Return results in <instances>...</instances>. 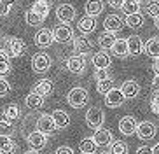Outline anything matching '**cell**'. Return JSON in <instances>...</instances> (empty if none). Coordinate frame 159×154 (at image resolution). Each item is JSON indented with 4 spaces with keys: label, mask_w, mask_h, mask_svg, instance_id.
<instances>
[{
    "label": "cell",
    "mask_w": 159,
    "mask_h": 154,
    "mask_svg": "<svg viewBox=\"0 0 159 154\" xmlns=\"http://www.w3.org/2000/svg\"><path fill=\"white\" fill-rule=\"evenodd\" d=\"M2 49L5 51V54L9 58H18V56H21L26 51V44H25L23 39H19V37H7Z\"/></svg>",
    "instance_id": "6da1fadb"
},
{
    "label": "cell",
    "mask_w": 159,
    "mask_h": 154,
    "mask_svg": "<svg viewBox=\"0 0 159 154\" xmlns=\"http://www.w3.org/2000/svg\"><path fill=\"white\" fill-rule=\"evenodd\" d=\"M66 102H68V105L74 109H80L84 107L86 103L89 102V93L88 89L84 88H72L70 91H68V95H66Z\"/></svg>",
    "instance_id": "7a4b0ae2"
},
{
    "label": "cell",
    "mask_w": 159,
    "mask_h": 154,
    "mask_svg": "<svg viewBox=\"0 0 159 154\" xmlns=\"http://www.w3.org/2000/svg\"><path fill=\"white\" fill-rule=\"evenodd\" d=\"M32 68L37 74H46L51 68V58L46 53H35L32 56Z\"/></svg>",
    "instance_id": "3957f363"
},
{
    "label": "cell",
    "mask_w": 159,
    "mask_h": 154,
    "mask_svg": "<svg viewBox=\"0 0 159 154\" xmlns=\"http://www.w3.org/2000/svg\"><path fill=\"white\" fill-rule=\"evenodd\" d=\"M103 121H105V114H103V110L100 107H91L86 112V124L89 128L96 130V128H100L103 124Z\"/></svg>",
    "instance_id": "277c9868"
},
{
    "label": "cell",
    "mask_w": 159,
    "mask_h": 154,
    "mask_svg": "<svg viewBox=\"0 0 159 154\" xmlns=\"http://www.w3.org/2000/svg\"><path fill=\"white\" fill-rule=\"evenodd\" d=\"M52 37H54L56 42L65 44V42H68V40L74 39V30H72V26L68 23H61L52 30Z\"/></svg>",
    "instance_id": "5b68a950"
},
{
    "label": "cell",
    "mask_w": 159,
    "mask_h": 154,
    "mask_svg": "<svg viewBox=\"0 0 159 154\" xmlns=\"http://www.w3.org/2000/svg\"><path fill=\"white\" fill-rule=\"evenodd\" d=\"M86 65H88L86 63V56H82V54H74L66 60V68H68V72H72L75 75L82 74L86 70Z\"/></svg>",
    "instance_id": "8992f818"
},
{
    "label": "cell",
    "mask_w": 159,
    "mask_h": 154,
    "mask_svg": "<svg viewBox=\"0 0 159 154\" xmlns=\"http://www.w3.org/2000/svg\"><path fill=\"white\" fill-rule=\"evenodd\" d=\"M124 95H122L121 89H117V88H112L108 93H105V105L110 109H117V107H121L122 103H124Z\"/></svg>",
    "instance_id": "52a82bcc"
},
{
    "label": "cell",
    "mask_w": 159,
    "mask_h": 154,
    "mask_svg": "<svg viewBox=\"0 0 159 154\" xmlns=\"http://www.w3.org/2000/svg\"><path fill=\"white\" fill-rule=\"evenodd\" d=\"M33 42H35V46L37 47H49L54 42V37H52V32L51 30H47V28H40L35 35H33Z\"/></svg>",
    "instance_id": "ba28073f"
},
{
    "label": "cell",
    "mask_w": 159,
    "mask_h": 154,
    "mask_svg": "<svg viewBox=\"0 0 159 154\" xmlns=\"http://www.w3.org/2000/svg\"><path fill=\"white\" fill-rule=\"evenodd\" d=\"M56 18L61 23H70L75 19V9L72 4H60L56 7Z\"/></svg>",
    "instance_id": "9c48e42d"
},
{
    "label": "cell",
    "mask_w": 159,
    "mask_h": 154,
    "mask_svg": "<svg viewBox=\"0 0 159 154\" xmlns=\"http://www.w3.org/2000/svg\"><path fill=\"white\" fill-rule=\"evenodd\" d=\"M135 133H136V137L142 138V140H152L156 137V124H152L150 121L138 123Z\"/></svg>",
    "instance_id": "30bf717a"
},
{
    "label": "cell",
    "mask_w": 159,
    "mask_h": 154,
    "mask_svg": "<svg viewBox=\"0 0 159 154\" xmlns=\"http://www.w3.org/2000/svg\"><path fill=\"white\" fill-rule=\"evenodd\" d=\"M93 140L98 147H107V145L112 144V131L100 126V128H96V131H94Z\"/></svg>",
    "instance_id": "8fae6325"
},
{
    "label": "cell",
    "mask_w": 159,
    "mask_h": 154,
    "mask_svg": "<svg viewBox=\"0 0 159 154\" xmlns=\"http://www.w3.org/2000/svg\"><path fill=\"white\" fill-rule=\"evenodd\" d=\"M136 126H138V121H136L133 116H124L121 117V121H119V131H121L122 135H135L136 131Z\"/></svg>",
    "instance_id": "7c38bea8"
},
{
    "label": "cell",
    "mask_w": 159,
    "mask_h": 154,
    "mask_svg": "<svg viewBox=\"0 0 159 154\" xmlns=\"http://www.w3.org/2000/svg\"><path fill=\"white\" fill-rule=\"evenodd\" d=\"M37 130L44 135H51L52 131L56 130V124H54V121H52V117L49 114H42L37 121Z\"/></svg>",
    "instance_id": "4fadbf2b"
},
{
    "label": "cell",
    "mask_w": 159,
    "mask_h": 154,
    "mask_svg": "<svg viewBox=\"0 0 159 154\" xmlns=\"http://www.w3.org/2000/svg\"><path fill=\"white\" fill-rule=\"evenodd\" d=\"M121 91H122V95H124L126 100L136 98V96H138V93H140V84L136 82V81H133V79L124 81L122 86H121Z\"/></svg>",
    "instance_id": "5bb4252c"
},
{
    "label": "cell",
    "mask_w": 159,
    "mask_h": 154,
    "mask_svg": "<svg viewBox=\"0 0 159 154\" xmlns=\"http://www.w3.org/2000/svg\"><path fill=\"white\" fill-rule=\"evenodd\" d=\"M93 65L94 68H105L108 70V67L112 65V58H110V54H108L107 51H98L93 54Z\"/></svg>",
    "instance_id": "9a60e30c"
},
{
    "label": "cell",
    "mask_w": 159,
    "mask_h": 154,
    "mask_svg": "<svg viewBox=\"0 0 159 154\" xmlns=\"http://www.w3.org/2000/svg\"><path fill=\"white\" fill-rule=\"evenodd\" d=\"M26 142H28V145L32 147V149L39 151V149H42L44 145H46L47 138L44 133H40L39 130L32 131V133H28V137H26Z\"/></svg>",
    "instance_id": "2e32d148"
},
{
    "label": "cell",
    "mask_w": 159,
    "mask_h": 154,
    "mask_svg": "<svg viewBox=\"0 0 159 154\" xmlns=\"http://www.w3.org/2000/svg\"><path fill=\"white\" fill-rule=\"evenodd\" d=\"M122 23H124V21H122L117 14H108L107 18L103 19V28H105L107 32H116L117 33L122 28Z\"/></svg>",
    "instance_id": "e0dca14e"
},
{
    "label": "cell",
    "mask_w": 159,
    "mask_h": 154,
    "mask_svg": "<svg viewBox=\"0 0 159 154\" xmlns=\"http://www.w3.org/2000/svg\"><path fill=\"white\" fill-rule=\"evenodd\" d=\"M77 26H79V32L82 33V35H89V33H93L94 28H96V18H93V16H84V18L79 19Z\"/></svg>",
    "instance_id": "ac0fdd59"
},
{
    "label": "cell",
    "mask_w": 159,
    "mask_h": 154,
    "mask_svg": "<svg viewBox=\"0 0 159 154\" xmlns=\"http://www.w3.org/2000/svg\"><path fill=\"white\" fill-rule=\"evenodd\" d=\"M110 51H112V54L117 56V58H126V56H129L128 40L126 39H116V42H114L112 47H110Z\"/></svg>",
    "instance_id": "d6986e66"
},
{
    "label": "cell",
    "mask_w": 159,
    "mask_h": 154,
    "mask_svg": "<svg viewBox=\"0 0 159 154\" xmlns=\"http://www.w3.org/2000/svg\"><path fill=\"white\" fill-rule=\"evenodd\" d=\"M84 11H86V16H100L103 12V0H88L84 5Z\"/></svg>",
    "instance_id": "ffe728a7"
},
{
    "label": "cell",
    "mask_w": 159,
    "mask_h": 154,
    "mask_svg": "<svg viewBox=\"0 0 159 154\" xmlns=\"http://www.w3.org/2000/svg\"><path fill=\"white\" fill-rule=\"evenodd\" d=\"M126 40H128V51H129L131 56H136L140 53H143V42H142V39L138 35H131Z\"/></svg>",
    "instance_id": "44dd1931"
},
{
    "label": "cell",
    "mask_w": 159,
    "mask_h": 154,
    "mask_svg": "<svg viewBox=\"0 0 159 154\" xmlns=\"http://www.w3.org/2000/svg\"><path fill=\"white\" fill-rule=\"evenodd\" d=\"M74 49H75V54L86 56L91 51V42L86 37H74Z\"/></svg>",
    "instance_id": "7402d4cb"
},
{
    "label": "cell",
    "mask_w": 159,
    "mask_h": 154,
    "mask_svg": "<svg viewBox=\"0 0 159 154\" xmlns=\"http://www.w3.org/2000/svg\"><path fill=\"white\" fill-rule=\"evenodd\" d=\"M51 117H52V121H54V124H56V128H66V126L70 124V116L65 110H61V109H56L51 114Z\"/></svg>",
    "instance_id": "603a6c76"
},
{
    "label": "cell",
    "mask_w": 159,
    "mask_h": 154,
    "mask_svg": "<svg viewBox=\"0 0 159 154\" xmlns=\"http://www.w3.org/2000/svg\"><path fill=\"white\" fill-rule=\"evenodd\" d=\"M143 53L152 58H159V37H150L143 44Z\"/></svg>",
    "instance_id": "cb8c5ba5"
},
{
    "label": "cell",
    "mask_w": 159,
    "mask_h": 154,
    "mask_svg": "<svg viewBox=\"0 0 159 154\" xmlns=\"http://www.w3.org/2000/svg\"><path fill=\"white\" fill-rule=\"evenodd\" d=\"M116 32H107V30H105V32L103 33H100L98 35V46L102 47L103 51H105V49H110V47H112V44L114 42H116Z\"/></svg>",
    "instance_id": "d4e9b609"
},
{
    "label": "cell",
    "mask_w": 159,
    "mask_h": 154,
    "mask_svg": "<svg viewBox=\"0 0 159 154\" xmlns=\"http://www.w3.org/2000/svg\"><path fill=\"white\" fill-rule=\"evenodd\" d=\"M33 93H37L40 95V96H49V95L52 93V82L51 81H47V79H42V81H39L35 86H33Z\"/></svg>",
    "instance_id": "484cf974"
},
{
    "label": "cell",
    "mask_w": 159,
    "mask_h": 154,
    "mask_svg": "<svg viewBox=\"0 0 159 154\" xmlns=\"http://www.w3.org/2000/svg\"><path fill=\"white\" fill-rule=\"evenodd\" d=\"M140 7H142V0H124L121 5V11L126 16H129V14L140 12Z\"/></svg>",
    "instance_id": "4316f807"
},
{
    "label": "cell",
    "mask_w": 159,
    "mask_h": 154,
    "mask_svg": "<svg viewBox=\"0 0 159 154\" xmlns=\"http://www.w3.org/2000/svg\"><path fill=\"white\" fill-rule=\"evenodd\" d=\"M25 105L28 109H40L44 105V96H40V95L32 91V93L26 95V98H25Z\"/></svg>",
    "instance_id": "83f0119b"
},
{
    "label": "cell",
    "mask_w": 159,
    "mask_h": 154,
    "mask_svg": "<svg viewBox=\"0 0 159 154\" xmlns=\"http://www.w3.org/2000/svg\"><path fill=\"white\" fill-rule=\"evenodd\" d=\"M14 151H16V144L12 142V138L0 135V154H14Z\"/></svg>",
    "instance_id": "f1b7e54d"
},
{
    "label": "cell",
    "mask_w": 159,
    "mask_h": 154,
    "mask_svg": "<svg viewBox=\"0 0 159 154\" xmlns=\"http://www.w3.org/2000/svg\"><path fill=\"white\" fill-rule=\"evenodd\" d=\"M35 12L40 16V18L46 19L47 18V14H49V2L47 0H35L33 2V7H32Z\"/></svg>",
    "instance_id": "f546056e"
},
{
    "label": "cell",
    "mask_w": 159,
    "mask_h": 154,
    "mask_svg": "<svg viewBox=\"0 0 159 154\" xmlns=\"http://www.w3.org/2000/svg\"><path fill=\"white\" fill-rule=\"evenodd\" d=\"M25 21H26L30 26H40V25L44 23V18H40L33 9H28L25 12Z\"/></svg>",
    "instance_id": "4dcf8cb0"
},
{
    "label": "cell",
    "mask_w": 159,
    "mask_h": 154,
    "mask_svg": "<svg viewBox=\"0 0 159 154\" xmlns=\"http://www.w3.org/2000/svg\"><path fill=\"white\" fill-rule=\"evenodd\" d=\"M124 23L128 25L129 28H140L142 25H143V16H142L140 12H135V14H129V16H126V19H124Z\"/></svg>",
    "instance_id": "1f68e13d"
},
{
    "label": "cell",
    "mask_w": 159,
    "mask_h": 154,
    "mask_svg": "<svg viewBox=\"0 0 159 154\" xmlns=\"http://www.w3.org/2000/svg\"><path fill=\"white\" fill-rule=\"evenodd\" d=\"M11 72V58L5 54L4 49H0V77Z\"/></svg>",
    "instance_id": "d6a6232c"
},
{
    "label": "cell",
    "mask_w": 159,
    "mask_h": 154,
    "mask_svg": "<svg viewBox=\"0 0 159 154\" xmlns=\"http://www.w3.org/2000/svg\"><path fill=\"white\" fill-rule=\"evenodd\" d=\"M19 114H21V112H19V107L16 105V103H11V105H7V107H5V110H4V117H5L9 123L16 121V119L19 117Z\"/></svg>",
    "instance_id": "836d02e7"
},
{
    "label": "cell",
    "mask_w": 159,
    "mask_h": 154,
    "mask_svg": "<svg viewBox=\"0 0 159 154\" xmlns=\"http://www.w3.org/2000/svg\"><path fill=\"white\" fill-rule=\"evenodd\" d=\"M143 11L147 16H150V18H156L159 14V0H147L143 5Z\"/></svg>",
    "instance_id": "e575fe53"
},
{
    "label": "cell",
    "mask_w": 159,
    "mask_h": 154,
    "mask_svg": "<svg viewBox=\"0 0 159 154\" xmlns=\"http://www.w3.org/2000/svg\"><path fill=\"white\" fill-rule=\"evenodd\" d=\"M96 147H98V145L94 144L93 138H84V140H80V144H79L80 152H84V154H94Z\"/></svg>",
    "instance_id": "d590c367"
},
{
    "label": "cell",
    "mask_w": 159,
    "mask_h": 154,
    "mask_svg": "<svg viewBox=\"0 0 159 154\" xmlns=\"http://www.w3.org/2000/svg\"><path fill=\"white\" fill-rule=\"evenodd\" d=\"M110 154H128V144L126 142H121V140H116L112 144H110Z\"/></svg>",
    "instance_id": "8d00e7d4"
},
{
    "label": "cell",
    "mask_w": 159,
    "mask_h": 154,
    "mask_svg": "<svg viewBox=\"0 0 159 154\" xmlns=\"http://www.w3.org/2000/svg\"><path fill=\"white\" fill-rule=\"evenodd\" d=\"M112 88H114V79H110V77L98 81V84H96V89H98V93H102V95L108 93Z\"/></svg>",
    "instance_id": "74e56055"
},
{
    "label": "cell",
    "mask_w": 159,
    "mask_h": 154,
    "mask_svg": "<svg viewBox=\"0 0 159 154\" xmlns=\"http://www.w3.org/2000/svg\"><path fill=\"white\" fill-rule=\"evenodd\" d=\"M16 0H0V16H7Z\"/></svg>",
    "instance_id": "f35d334b"
},
{
    "label": "cell",
    "mask_w": 159,
    "mask_h": 154,
    "mask_svg": "<svg viewBox=\"0 0 159 154\" xmlns=\"http://www.w3.org/2000/svg\"><path fill=\"white\" fill-rule=\"evenodd\" d=\"M11 133H12V124H11L7 119H4V121H0V135L4 137H11Z\"/></svg>",
    "instance_id": "ab89813d"
},
{
    "label": "cell",
    "mask_w": 159,
    "mask_h": 154,
    "mask_svg": "<svg viewBox=\"0 0 159 154\" xmlns=\"http://www.w3.org/2000/svg\"><path fill=\"white\" fill-rule=\"evenodd\" d=\"M150 110L154 112V114L159 112V91H154V95L150 98Z\"/></svg>",
    "instance_id": "60d3db41"
},
{
    "label": "cell",
    "mask_w": 159,
    "mask_h": 154,
    "mask_svg": "<svg viewBox=\"0 0 159 154\" xmlns=\"http://www.w3.org/2000/svg\"><path fill=\"white\" fill-rule=\"evenodd\" d=\"M11 91V84L4 79V77H0V98L5 96V95Z\"/></svg>",
    "instance_id": "b9f144b4"
},
{
    "label": "cell",
    "mask_w": 159,
    "mask_h": 154,
    "mask_svg": "<svg viewBox=\"0 0 159 154\" xmlns=\"http://www.w3.org/2000/svg\"><path fill=\"white\" fill-rule=\"evenodd\" d=\"M107 77H108V72L105 68H98L96 72H94V79L102 81V79H107Z\"/></svg>",
    "instance_id": "7bdbcfd3"
},
{
    "label": "cell",
    "mask_w": 159,
    "mask_h": 154,
    "mask_svg": "<svg viewBox=\"0 0 159 154\" xmlns=\"http://www.w3.org/2000/svg\"><path fill=\"white\" fill-rule=\"evenodd\" d=\"M124 0H107V4L110 5V7H114V9H121V5Z\"/></svg>",
    "instance_id": "ee69618b"
},
{
    "label": "cell",
    "mask_w": 159,
    "mask_h": 154,
    "mask_svg": "<svg viewBox=\"0 0 159 154\" xmlns=\"http://www.w3.org/2000/svg\"><path fill=\"white\" fill-rule=\"evenodd\" d=\"M136 154H152V147H147V145H142V147H138V151H136Z\"/></svg>",
    "instance_id": "f6af8a7d"
},
{
    "label": "cell",
    "mask_w": 159,
    "mask_h": 154,
    "mask_svg": "<svg viewBox=\"0 0 159 154\" xmlns=\"http://www.w3.org/2000/svg\"><path fill=\"white\" fill-rule=\"evenodd\" d=\"M56 154H74V151H72L70 147H66V145H63V147H60V149L56 151Z\"/></svg>",
    "instance_id": "bcb514c9"
},
{
    "label": "cell",
    "mask_w": 159,
    "mask_h": 154,
    "mask_svg": "<svg viewBox=\"0 0 159 154\" xmlns=\"http://www.w3.org/2000/svg\"><path fill=\"white\" fill-rule=\"evenodd\" d=\"M152 88H154V91H159V75H156L152 79Z\"/></svg>",
    "instance_id": "7dc6e473"
},
{
    "label": "cell",
    "mask_w": 159,
    "mask_h": 154,
    "mask_svg": "<svg viewBox=\"0 0 159 154\" xmlns=\"http://www.w3.org/2000/svg\"><path fill=\"white\" fill-rule=\"evenodd\" d=\"M152 70H154V74H156V75H159V58H156L154 65H152Z\"/></svg>",
    "instance_id": "c3c4849f"
},
{
    "label": "cell",
    "mask_w": 159,
    "mask_h": 154,
    "mask_svg": "<svg viewBox=\"0 0 159 154\" xmlns=\"http://www.w3.org/2000/svg\"><path fill=\"white\" fill-rule=\"evenodd\" d=\"M152 154H159V142L152 147Z\"/></svg>",
    "instance_id": "681fc988"
},
{
    "label": "cell",
    "mask_w": 159,
    "mask_h": 154,
    "mask_svg": "<svg viewBox=\"0 0 159 154\" xmlns=\"http://www.w3.org/2000/svg\"><path fill=\"white\" fill-rule=\"evenodd\" d=\"M154 23H156V28H157V30H159V14H157V16H156V18H154Z\"/></svg>",
    "instance_id": "f907efd6"
},
{
    "label": "cell",
    "mask_w": 159,
    "mask_h": 154,
    "mask_svg": "<svg viewBox=\"0 0 159 154\" xmlns=\"http://www.w3.org/2000/svg\"><path fill=\"white\" fill-rule=\"evenodd\" d=\"M23 154H39V151L32 149V151H26V152H23Z\"/></svg>",
    "instance_id": "816d5d0a"
},
{
    "label": "cell",
    "mask_w": 159,
    "mask_h": 154,
    "mask_svg": "<svg viewBox=\"0 0 159 154\" xmlns=\"http://www.w3.org/2000/svg\"><path fill=\"white\" fill-rule=\"evenodd\" d=\"M100 154H110V152H107V151H105V152H100Z\"/></svg>",
    "instance_id": "f5cc1de1"
},
{
    "label": "cell",
    "mask_w": 159,
    "mask_h": 154,
    "mask_svg": "<svg viewBox=\"0 0 159 154\" xmlns=\"http://www.w3.org/2000/svg\"><path fill=\"white\" fill-rule=\"evenodd\" d=\"M157 116H159V112H157Z\"/></svg>",
    "instance_id": "db71d44e"
},
{
    "label": "cell",
    "mask_w": 159,
    "mask_h": 154,
    "mask_svg": "<svg viewBox=\"0 0 159 154\" xmlns=\"http://www.w3.org/2000/svg\"><path fill=\"white\" fill-rule=\"evenodd\" d=\"M82 154H84V152H82Z\"/></svg>",
    "instance_id": "11a10c76"
},
{
    "label": "cell",
    "mask_w": 159,
    "mask_h": 154,
    "mask_svg": "<svg viewBox=\"0 0 159 154\" xmlns=\"http://www.w3.org/2000/svg\"><path fill=\"white\" fill-rule=\"evenodd\" d=\"M51 2H52V0H51Z\"/></svg>",
    "instance_id": "9f6ffc18"
}]
</instances>
